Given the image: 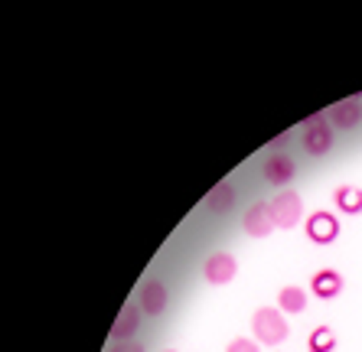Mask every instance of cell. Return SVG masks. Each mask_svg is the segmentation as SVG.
Masks as SVG:
<instances>
[{"instance_id":"9c48e42d","label":"cell","mask_w":362,"mask_h":352,"mask_svg":"<svg viewBox=\"0 0 362 352\" xmlns=\"http://www.w3.org/2000/svg\"><path fill=\"white\" fill-rule=\"evenodd\" d=\"M137 307L147 317H160L167 310V287H163V281H144L141 291H137Z\"/></svg>"},{"instance_id":"7a4b0ae2","label":"cell","mask_w":362,"mask_h":352,"mask_svg":"<svg viewBox=\"0 0 362 352\" xmlns=\"http://www.w3.org/2000/svg\"><path fill=\"white\" fill-rule=\"evenodd\" d=\"M329 147H333V124H329L327 111L310 115L303 121V151L310 157H323V153H329Z\"/></svg>"},{"instance_id":"277c9868","label":"cell","mask_w":362,"mask_h":352,"mask_svg":"<svg viewBox=\"0 0 362 352\" xmlns=\"http://www.w3.org/2000/svg\"><path fill=\"white\" fill-rule=\"evenodd\" d=\"M235 274H238V261H235V254H228V252H212L209 258H206V264H202V277H206V284H212V287L232 284Z\"/></svg>"},{"instance_id":"5b68a950","label":"cell","mask_w":362,"mask_h":352,"mask_svg":"<svg viewBox=\"0 0 362 352\" xmlns=\"http://www.w3.org/2000/svg\"><path fill=\"white\" fill-rule=\"evenodd\" d=\"M307 238H310L313 245H329L339 238V218L333 216V212H310V218H307Z\"/></svg>"},{"instance_id":"ba28073f","label":"cell","mask_w":362,"mask_h":352,"mask_svg":"<svg viewBox=\"0 0 362 352\" xmlns=\"http://www.w3.org/2000/svg\"><path fill=\"white\" fill-rule=\"evenodd\" d=\"M141 317L144 310L137 303H124L118 319H115V327H111V343H131L137 336V329H141Z\"/></svg>"},{"instance_id":"3957f363","label":"cell","mask_w":362,"mask_h":352,"mask_svg":"<svg viewBox=\"0 0 362 352\" xmlns=\"http://www.w3.org/2000/svg\"><path fill=\"white\" fill-rule=\"evenodd\" d=\"M268 206H271V216H274V225L278 228L291 232L294 225H300V218H303L300 193H294V189H281V193H274V199H271Z\"/></svg>"},{"instance_id":"5bb4252c","label":"cell","mask_w":362,"mask_h":352,"mask_svg":"<svg viewBox=\"0 0 362 352\" xmlns=\"http://www.w3.org/2000/svg\"><path fill=\"white\" fill-rule=\"evenodd\" d=\"M333 202H337V209L343 216H359L362 212V189L356 186H339L337 193H333Z\"/></svg>"},{"instance_id":"9a60e30c","label":"cell","mask_w":362,"mask_h":352,"mask_svg":"<svg viewBox=\"0 0 362 352\" xmlns=\"http://www.w3.org/2000/svg\"><path fill=\"white\" fill-rule=\"evenodd\" d=\"M337 349V333L329 327H317L307 339V352H333Z\"/></svg>"},{"instance_id":"7c38bea8","label":"cell","mask_w":362,"mask_h":352,"mask_svg":"<svg viewBox=\"0 0 362 352\" xmlns=\"http://www.w3.org/2000/svg\"><path fill=\"white\" fill-rule=\"evenodd\" d=\"M235 206V186L232 183H219L212 186V193H206V212L209 216H226Z\"/></svg>"},{"instance_id":"8992f818","label":"cell","mask_w":362,"mask_h":352,"mask_svg":"<svg viewBox=\"0 0 362 352\" xmlns=\"http://www.w3.org/2000/svg\"><path fill=\"white\" fill-rule=\"evenodd\" d=\"M262 173L264 180H268L271 186H281V189H287V183L297 176V163L287 153H268L262 163Z\"/></svg>"},{"instance_id":"4fadbf2b","label":"cell","mask_w":362,"mask_h":352,"mask_svg":"<svg viewBox=\"0 0 362 352\" xmlns=\"http://www.w3.org/2000/svg\"><path fill=\"white\" fill-rule=\"evenodd\" d=\"M278 310L284 313V317H297V313H303V310H307V291H303V287H297V284L281 287Z\"/></svg>"},{"instance_id":"6da1fadb","label":"cell","mask_w":362,"mask_h":352,"mask_svg":"<svg viewBox=\"0 0 362 352\" xmlns=\"http://www.w3.org/2000/svg\"><path fill=\"white\" fill-rule=\"evenodd\" d=\"M252 333L262 346H281L291 336V327L278 307H258L252 317Z\"/></svg>"},{"instance_id":"52a82bcc","label":"cell","mask_w":362,"mask_h":352,"mask_svg":"<svg viewBox=\"0 0 362 352\" xmlns=\"http://www.w3.org/2000/svg\"><path fill=\"white\" fill-rule=\"evenodd\" d=\"M242 225H245V232L252 235V238H268V235L278 228L274 225V216H271L268 202H252L248 212H245V218H242Z\"/></svg>"},{"instance_id":"d6986e66","label":"cell","mask_w":362,"mask_h":352,"mask_svg":"<svg viewBox=\"0 0 362 352\" xmlns=\"http://www.w3.org/2000/svg\"><path fill=\"white\" fill-rule=\"evenodd\" d=\"M163 352H177V349H163Z\"/></svg>"},{"instance_id":"8fae6325","label":"cell","mask_w":362,"mask_h":352,"mask_svg":"<svg viewBox=\"0 0 362 352\" xmlns=\"http://www.w3.org/2000/svg\"><path fill=\"white\" fill-rule=\"evenodd\" d=\"M310 291L313 297H320V300H333V297H339L343 293V274L339 271H317V274L310 277Z\"/></svg>"},{"instance_id":"2e32d148","label":"cell","mask_w":362,"mask_h":352,"mask_svg":"<svg viewBox=\"0 0 362 352\" xmlns=\"http://www.w3.org/2000/svg\"><path fill=\"white\" fill-rule=\"evenodd\" d=\"M226 352H262L258 349V339H248V336H238L226 346Z\"/></svg>"},{"instance_id":"ac0fdd59","label":"cell","mask_w":362,"mask_h":352,"mask_svg":"<svg viewBox=\"0 0 362 352\" xmlns=\"http://www.w3.org/2000/svg\"><path fill=\"white\" fill-rule=\"evenodd\" d=\"M108 352H144V346L131 339V343H115V346H111Z\"/></svg>"},{"instance_id":"e0dca14e","label":"cell","mask_w":362,"mask_h":352,"mask_svg":"<svg viewBox=\"0 0 362 352\" xmlns=\"http://www.w3.org/2000/svg\"><path fill=\"white\" fill-rule=\"evenodd\" d=\"M294 141V134H291V131H284V134H278L274 137V141H271V153H284V147L287 143Z\"/></svg>"},{"instance_id":"30bf717a","label":"cell","mask_w":362,"mask_h":352,"mask_svg":"<svg viewBox=\"0 0 362 352\" xmlns=\"http://www.w3.org/2000/svg\"><path fill=\"white\" fill-rule=\"evenodd\" d=\"M327 117L337 131H353V127L359 124V117H362V105L356 98H343L327 111Z\"/></svg>"}]
</instances>
